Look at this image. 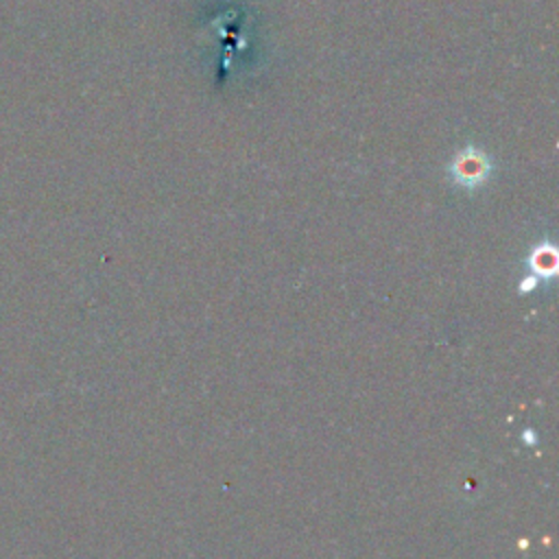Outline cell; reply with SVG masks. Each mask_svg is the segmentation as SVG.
Segmentation results:
<instances>
[{
    "label": "cell",
    "instance_id": "6da1fadb",
    "mask_svg": "<svg viewBox=\"0 0 559 559\" xmlns=\"http://www.w3.org/2000/svg\"><path fill=\"white\" fill-rule=\"evenodd\" d=\"M487 170H489V166H487L485 155H480V153H476V151H467V153L459 155L456 162H454V175H456V179L463 181V183H467V186H472V183H476V181H483L485 175H487Z\"/></svg>",
    "mask_w": 559,
    "mask_h": 559
}]
</instances>
